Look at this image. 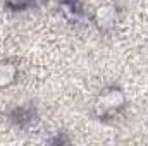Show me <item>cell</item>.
I'll return each mask as SVG.
<instances>
[{
  "label": "cell",
  "instance_id": "6da1fadb",
  "mask_svg": "<svg viewBox=\"0 0 148 146\" xmlns=\"http://www.w3.org/2000/svg\"><path fill=\"white\" fill-rule=\"evenodd\" d=\"M126 105V95L119 88L105 89L95 102V112L102 119H110L115 113H119Z\"/></svg>",
  "mask_w": 148,
  "mask_h": 146
},
{
  "label": "cell",
  "instance_id": "7a4b0ae2",
  "mask_svg": "<svg viewBox=\"0 0 148 146\" xmlns=\"http://www.w3.org/2000/svg\"><path fill=\"white\" fill-rule=\"evenodd\" d=\"M97 26L100 29H110L112 26L115 24L117 21V9L114 5H100L97 10H95V16H93Z\"/></svg>",
  "mask_w": 148,
  "mask_h": 146
},
{
  "label": "cell",
  "instance_id": "3957f363",
  "mask_svg": "<svg viewBox=\"0 0 148 146\" xmlns=\"http://www.w3.org/2000/svg\"><path fill=\"white\" fill-rule=\"evenodd\" d=\"M19 69L12 62H0V88L10 86L17 79Z\"/></svg>",
  "mask_w": 148,
  "mask_h": 146
},
{
  "label": "cell",
  "instance_id": "277c9868",
  "mask_svg": "<svg viewBox=\"0 0 148 146\" xmlns=\"http://www.w3.org/2000/svg\"><path fill=\"white\" fill-rule=\"evenodd\" d=\"M31 2H33V0H5L7 7L12 9V10H23V9H26Z\"/></svg>",
  "mask_w": 148,
  "mask_h": 146
}]
</instances>
